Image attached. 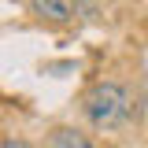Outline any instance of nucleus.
<instances>
[{
    "label": "nucleus",
    "instance_id": "20e7f679",
    "mask_svg": "<svg viewBox=\"0 0 148 148\" xmlns=\"http://www.w3.org/2000/svg\"><path fill=\"white\" fill-rule=\"evenodd\" d=\"M0 148H37V145L22 141V137H4V141H0Z\"/></svg>",
    "mask_w": 148,
    "mask_h": 148
},
{
    "label": "nucleus",
    "instance_id": "f257e3e1",
    "mask_svg": "<svg viewBox=\"0 0 148 148\" xmlns=\"http://www.w3.org/2000/svg\"><path fill=\"white\" fill-rule=\"evenodd\" d=\"M82 108H85V119L96 130H115L130 119V92L119 82H96L85 89Z\"/></svg>",
    "mask_w": 148,
    "mask_h": 148
},
{
    "label": "nucleus",
    "instance_id": "7ed1b4c3",
    "mask_svg": "<svg viewBox=\"0 0 148 148\" xmlns=\"http://www.w3.org/2000/svg\"><path fill=\"white\" fill-rule=\"evenodd\" d=\"M48 148H96V145L74 126H52L48 130Z\"/></svg>",
    "mask_w": 148,
    "mask_h": 148
},
{
    "label": "nucleus",
    "instance_id": "f03ea898",
    "mask_svg": "<svg viewBox=\"0 0 148 148\" xmlns=\"http://www.w3.org/2000/svg\"><path fill=\"white\" fill-rule=\"evenodd\" d=\"M30 11L45 22H71V15H74L71 0H30Z\"/></svg>",
    "mask_w": 148,
    "mask_h": 148
}]
</instances>
